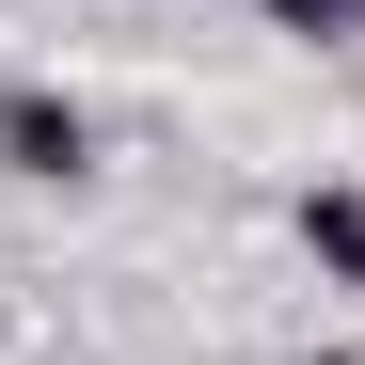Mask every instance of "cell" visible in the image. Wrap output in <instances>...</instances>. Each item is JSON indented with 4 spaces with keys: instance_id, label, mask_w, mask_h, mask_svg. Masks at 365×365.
<instances>
[{
    "instance_id": "6da1fadb",
    "label": "cell",
    "mask_w": 365,
    "mask_h": 365,
    "mask_svg": "<svg viewBox=\"0 0 365 365\" xmlns=\"http://www.w3.org/2000/svg\"><path fill=\"white\" fill-rule=\"evenodd\" d=\"M0 159L16 175H96V111L48 96V80H0Z\"/></svg>"
},
{
    "instance_id": "7a4b0ae2",
    "label": "cell",
    "mask_w": 365,
    "mask_h": 365,
    "mask_svg": "<svg viewBox=\"0 0 365 365\" xmlns=\"http://www.w3.org/2000/svg\"><path fill=\"white\" fill-rule=\"evenodd\" d=\"M302 255L365 302V191H349V175H334V191H302Z\"/></svg>"
},
{
    "instance_id": "3957f363",
    "label": "cell",
    "mask_w": 365,
    "mask_h": 365,
    "mask_svg": "<svg viewBox=\"0 0 365 365\" xmlns=\"http://www.w3.org/2000/svg\"><path fill=\"white\" fill-rule=\"evenodd\" d=\"M270 32H302V48H365V0H255Z\"/></svg>"
},
{
    "instance_id": "277c9868",
    "label": "cell",
    "mask_w": 365,
    "mask_h": 365,
    "mask_svg": "<svg viewBox=\"0 0 365 365\" xmlns=\"http://www.w3.org/2000/svg\"><path fill=\"white\" fill-rule=\"evenodd\" d=\"M302 365H365V349H302Z\"/></svg>"
}]
</instances>
